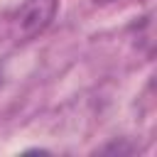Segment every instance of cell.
<instances>
[{
	"label": "cell",
	"instance_id": "obj_2",
	"mask_svg": "<svg viewBox=\"0 0 157 157\" xmlns=\"http://www.w3.org/2000/svg\"><path fill=\"white\" fill-rule=\"evenodd\" d=\"M98 152H118V155H128V152H135V147H130V145H118V142H110V145L101 147Z\"/></svg>",
	"mask_w": 157,
	"mask_h": 157
},
{
	"label": "cell",
	"instance_id": "obj_3",
	"mask_svg": "<svg viewBox=\"0 0 157 157\" xmlns=\"http://www.w3.org/2000/svg\"><path fill=\"white\" fill-rule=\"evenodd\" d=\"M91 2H96V5H110V2H115V0H91Z\"/></svg>",
	"mask_w": 157,
	"mask_h": 157
},
{
	"label": "cell",
	"instance_id": "obj_1",
	"mask_svg": "<svg viewBox=\"0 0 157 157\" xmlns=\"http://www.w3.org/2000/svg\"><path fill=\"white\" fill-rule=\"evenodd\" d=\"M59 10V0H22L15 12V27L22 39H34L47 32Z\"/></svg>",
	"mask_w": 157,
	"mask_h": 157
}]
</instances>
